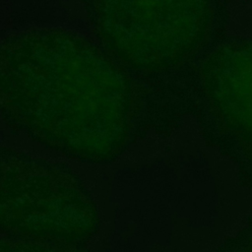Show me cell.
I'll return each mask as SVG.
<instances>
[{"label": "cell", "instance_id": "6da1fadb", "mask_svg": "<svg viewBox=\"0 0 252 252\" xmlns=\"http://www.w3.org/2000/svg\"><path fill=\"white\" fill-rule=\"evenodd\" d=\"M128 69L74 35L0 46V117L72 158L106 163L126 149L136 117Z\"/></svg>", "mask_w": 252, "mask_h": 252}, {"label": "cell", "instance_id": "7a4b0ae2", "mask_svg": "<svg viewBox=\"0 0 252 252\" xmlns=\"http://www.w3.org/2000/svg\"><path fill=\"white\" fill-rule=\"evenodd\" d=\"M98 212L67 167L0 147V231L44 250H76L98 228Z\"/></svg>", "mask_w": 252, "mask_h": 252}, {"label": "cell", "instance_id": "3957f363", "mask_svg": "<svg viewBox=\"0 0 252 252\" xmlns=\"http://www.w3.org/2000/svg\"><path fill=\"white\" fill-rule=\"evenodd\" d=\"M220 0H90L106 51L128 70L155 74L197 55L214 35Z\"/></svg>", "mask_w": 252, "mask_h": 252}]
</instances>
